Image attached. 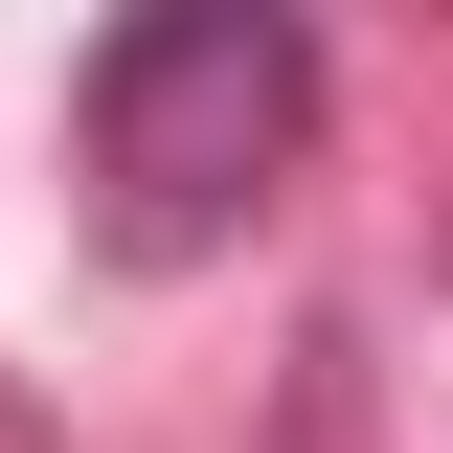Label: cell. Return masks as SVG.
<instances>
[{"mask_svg":"<svg viewBox=\"0 0 453 453\" xmlns=\"http://www.w3.org/2000/svg\"><path fill=\"white\" fill-rule=\"evenodd\" d=\"M318 113H340V46L295 0H136L68 68V204L113 273H226L273 181L318 159Z\"/></svg>","mask_w":453,"mask_h":453,"instance_id":"6da1fadb","label":"cell"}]
</instances>
